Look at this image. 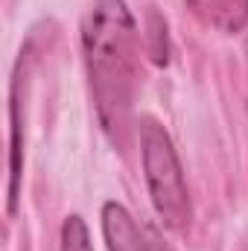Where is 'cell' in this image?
<instances>
[{
    "label": "cell",
    "instance_id": "3",
    "mask_svg": "<svg viewBox=\"0 0 248 251\" xmlns=\"http://www.w3.org/2000/svg\"><path fill=\"white\" fill-rule=\"evenodd\" d=\"M21 82H24V59L18 62L15 79H12V94H9V126H12V137H9V213H15L18 207V196H21V170H24V117H21Z\"/></svg>",
    "mask_w": 248,
    "mask_h": 251
},
{
    "label": "cell",
    "instance_id": "4",
    "mask_svg": "<svg viewBox=\"0 0 248 251\" xmlns=\"http://www.w3.org/2000/svg\"><path fill=\"white\" fill-rule=\"evenodd\" d=\"M102 234L108 251H146L143 231L131 219V213L117 201L102 204Z\"/></svg>",
    "mask_w": 248,
    "mask_h": 251
},
{
    "label": "cell",
    "instance_id": "8",
    "mask_svg": "<svg viewBox=\"0 0 248 251\" xmlns=\"http://www.w3.org/2000/svg\"><path fill=\"white\" fill-rule=\"evenodd\" d=\"M246 70H248V38H246Z\"/></svg>",
    "mask_w": 248,
    "mask_h": 251
},
{
    "label": "cell",
    "instance_id": "6",
    "mask_svg": "<svg viewBox=\"0 0 248 251\" xmlns=\"http://www.w3.org/2000/svg\"><path fill=\"white\" fill-rule=\"evenodd\" d=\"M62 251H94L91 249V237L88 228L82 222V216H67L62 225Z\"/></svg>",
    "mask_w": 248,
    "mask_h": 251
},
{
    "label": "cell",
    "instance_id": "7",
    "mask_svg": "<svg viewBox=\"0 0 248 251\" xmlns=\"http://www.w3.org/2000/svg\"><path fill=\"white\" fill-rule=\"evenodd\" d=\"M143 240H146V251H173V246L155 228H143Z\"/></svg>",
    "mask_w": 248,
    "mask_h": 251
},
{
    "label": "cell",
    "instance_id": "2",
    "mask_svg": "<svg viewBox=\"0 0 248 251\" xmlns=\"http://www.w3.org/2000/svg\"><path fill=\"white\" fill-rule=\"evenodd\" d=\"M137 137H140V158H143V173H146L155 213L167 228L181 231L190 225L193 207H190V193H187L178 152L167 128L152 117L137 120Z\"/></svg>",
    "mask_w": 248,
    "mask_h": 251
},
{
    "label": "cell",
    "instance_id": "1",
    "mask_svg": "<svg viewBox=\"0 0 248 251\" xmlns=\"http://www.w3.org/2000/svg\"><path fill=\"white\" fill-rule=\"evenodd\" d=\"M79 38L99 126L123 152L131 137L137 91V26L125 0H91Z\"/></svg>",
    "mask_w": 248,
    "mask_h": 251
},
{
    "label": "cell",
    "instance_id": "5",
    "mask_svg": "<svg viewBox=\"0 0 248 251\" xmlns=\"http://www.w3.org/2000/svg\"><path fill=\"white\" fill-rule=\"evenodd\" d=\"M187 9L219 32H240L248 24V0H184Z\"/></svg>",
    "mask_w": 248,
    "mask_h": 251
}]
</instances>
